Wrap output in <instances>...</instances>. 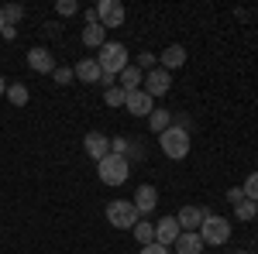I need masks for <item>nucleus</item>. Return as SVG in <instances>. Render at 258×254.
Returning a JSON list of instances; mask_svg holds the SVG:
<instances>
[{
	"label": "nucleus",
	"mask_w": 258,
	"mask_h": 254,
	"mask_svg": "<svg viewBox=\"0 0 258 254\" xmlns=\"http://www.w3.org/2000/svg\"><path fill=\"white\" fill-rule=\"evenodd\" d=\"M255 213H258V203H251V199H244V203L234 206V216L238 220H255Z\"/></svg>",
	"instance_id": "nucleus-24"
},
{
	"label": "nucleus",
	"mask_w": 258,
	"mask_h": 254,
	"mask_svg": "<svg viewBox=\"0 0 258 254\" xmlns=\"http://www.w3.org/2000/svg\"><path fill=\"white\" fill-rule=\"evenodd\" d=\"M97 176L103 186H124L127 182V176H131V161L120 155H107L97 161Z\"/></svg>",
	"instance_id": "nucleus-2"
},
{
	"label": "nucleus",
	"mask_w": 258,
	"mask_h": 254,
	"mask_svg": "<svg viewBox=\"0 0 258 254\" xmlns=\"http://www.w3.org/2000/svg\"><path fill=\"white\" fill-rule=\"evenodd\" d=\"M169 90H172V79H169V72H165V69H159V65H155L152 72H145V93H148L152 100H155V97H165Z\"/></svg>",
	"instance_id": "nucleus-7"
},
{
	"label": "nucleus",
	"mask_w": 258,
	"mask_h": 254,
	"mask_svg": "<svg viewBox=\"0 0 258 254\" xmlns=\"http://www.w3.org/2000/svg\"><path fill=\"white\" fill-rule=\"evenodd\" d=\"M4 93H7V82H4V76H0V97H4Z\"/></svg>",
	"instance_id": "nucleus-31"
},
{
	"label": "nucleus",
	"mask_w": 258,
	"mask_h": 254,
	"mask_svg": "<svg viewBox=\"0 0 258 254\" xmlns=\"http://www.w3.org/2000/svg\"><path fill=\"white\" fill-rule=\"evenodd\" d=\"M159 144L162 151H165V158H176V161H182V158L189 155V131H182V127H169V131H162L159 134Z\"/></svg>",
	"instance_id": "nucleus-4"
},
{
	"label": "nucleus",
	"mask_w": 258,
	"mask_h": 254,
	"mask_svg": "<svg viewBox=\"0 0 258 254\" xmlns=\"http://www.w3.org/2000/svg\"><path fill=\"white\" fill-rule=\"evenodd\" d=\"M73 69H69V65H59V69H55V82H59V86H69V82H73Z\"/></svg>",
	"instance_id": "nucleus-28"
},
{
	"label": "nucleus",
	"mask_w": 258,
	"mask_h": 254,
	"mask_svg": "<svg viewBox=\"0 0 258 254\" xmlns=\"http://www.w3.org/2000/svg\"><path fill=\"white\" fill-rule=\"evenodd\" d=\"M124 97H127V93H124L120 86H110V90H103V103H107V107H124Z\"/></svg>",
	"instance_id": "nucleus-23"
},
{
	"label": "nucleus",
	"mask_w": 258,
	"mask_h": 254,
	"mask_svg": "<svg viewBox=\"0 0 258 254\" xmlns=\"http://www.w3.org/2000/svg\"><path fill=\"white\" fill-rule=\"evenodd\" d=\"M238 254H248V251H238Z\"/></svg>",
	"instance_id": "nucleus-33"
},
{
	"label": "nucleus",
	"mask_w": 258,
	"mask_h": 254,
	"mask_svg": "<svg viewBox=\"0 0 258 254\" xmlns=\"http://www.w3.org/2000/svg\"><path fill=\"white\" fill-rule=\"evenodd\" d=\"M4 97L11 100L14 107H24V103H28V86H24V82H7V93H4Z\"/></svg>",
	"instance_id": "nucleus-20"
},
{
	"label": "nucleus",
	"mask_w": 258,
	"mask_h": 254,
	"mask_svg": "<svg viewBox=\"0 0 258 254\" xmlns=\"http://www.w3.org/2000/svg\"><path fill=\"white\" fill-rule=\"evenodd\" d=\"M55 11H59L62 18H73V14L80 11V4H76V0H59V4H55Z\"/></svg>",
	"instance_id": "nucleus-27"
},
{
	"label": "nucleus",
	"mask_w": 258,
	"mask_h": 254,
	"mask_svg": "<svg viewBox=\"0 0 258 254\" xmlns=\"http://www.w3.org/2000/svg\"><path fill=\"white\" fill-rule=\"evenodd\" d=\"M241 193H244V199H251V203H258V172H251V176L244 179Z\"/></svg>",
	"instance_id": "nucleus-25"
},
{
	"label": "nucleus",
	"mask_w": 258,
	"mask_h": 254,
	"mask_svg": "<svg viewBox=\"0 0 258 254\" xmlns=\"http://www.w3.org/2000/svg\"><path fill=\"white\" fill-rule=\"evenodd\" d=\"M227 203H231V206L244 203V193H241V186H231V189H227Z\"/></svg>",
	"instance_id": "nucleus-29"
},
{
	"label": "nucleus",
	"mask_w": 258,
	"mask_h": 254,
	"mask_svg": "<svg viewBox=\"0 0 258 254\" xmlns=\"http://www.w3.org/2000/svg\"><path fill=\"white\" fill-rule=\"evenodd\" d=\"M148 127H152L155 134H162V131H169V127H172V114H169L165 107H162V110L155 107V110L148 114Z\"/></svg>",
	"instance_id": "nucleus-19"
},
{
	"label": "nucleus",
	"mask_w": 258,
	"mask_h": 254,
	"mask_svg": "<svg viewBox=\"0 0 258 254\" xmlns=\"http://www.w3.org/2000/svg\"><path fill=\"white\" fill-rule=\"evenodd\" d=\"M141 82H145V72H141L138 65H127V69L117 76V86L124 90V93H135V90H141Z\"/></svg>",
	"instance_id": "nucleus-16"
},
{
	"label": "nucleus",
	"mask_w": 258,
	"mask_h": 254,
	"mask_svg": "<svg viewBox=\"0 0 258 254\" xmlns=\"http://www.w3.org/2000/svg\"><path fill=\"white\" fill-rule=\"evenodd\" d=\"M4 28H7V24H4V11H0V31H4Z\"/></svg>",
	"instance_id": "nucleus-32"
},
{
	"label": "nucleus",
	"mask_w": 258,
	"mask_h": 254,
	"mask_svg": "<svg viewBox=\"0 0 258 254\" xmlns=\"http://www.w3.org/2000/svg\"><path fill=\"white\" fill-rule=\"evenodd\" d=\"M124 18H127V11H124L120 0H100L97 4V21H100L103 31H107V28H120Z\"/></svg>",
	"instance_id": "nucleus-6"
},
{
	"label": "nucleus",
	"mask_w": 258,
	"mask_h": 254,
	"mask_svg": "<svg viewBox=\"0 0 258 254\" xmlns=\"http://www.w3.org/2000/svg\"><path fill=\"white\" fill-rule=\"evenodd\" d=\"M103 41H107V31H103V28H100V24H86V28H83V45H86V48H103Z\"/></svg>",
	"instance_id": "nucleus-18"
},
{
	"label": "nucleus",
	"mask_w": 258,
	"mask_h": 254,
	"mask_svg": "<svg viewBox=\"0 0 258 254\" xmlns=\"http://www.w3.org/2000/svg\"><path fill=\"white\" fill-rule=\"evenodd\" d=\"M135 210H138V216H148V213H155V206H159V189L155 186H138V193H135Z\"/></svg>",
	"instance_id": "nucleus-9"
},
{
	"label": "nucleus",
	"mask_w": 258,
	"mask_h": 254,
	"mask_svg": "<svg viewBox=\"0 0 258 254\" xmlns=\"http://www.w3.org/2000/svg\"><path fill=\"white\" fill-rule=\"evenodd\" d=\"M182 62H186V48H182V45H169V48L159 55V69L169 72V69H179Z\"/></svg>",
	"instance_id": "nucleus-17"
},
{
	"label": "nucleus",
	"mask_w": 258,
	"mask_h": 254,
	"mask_svg": "<svg viewBox=\"0 0 258 254\" xmlns=\"http://www.w3.org/2000/svg\"><path fill=\"white\" fill-rule=\"evenodd\" d=\"M135 237H138V244H155V223H148V220H138L135 223Z\"/></svg>",
	"instance_id": "nucleus-21"
},
{
	"label": "nucleus",
	"mask_w": 258,
	"mask_h": 254,
	"mask_svg": "<svg viewBox=\"0 0 258 254\" xmlns=\"http://www.w3.org/2000/svg\"><path fill=\"white\" fill-rule=\"evenodd\" d=\"M179 254H203V237H200V230H182V234L176 237V244H172Z\"/></svg>",
	"instance_id": "nucleus-12"
},
{
	"label": "nucleus",
	"mask_w": 258,
	"mask_h": 254,
	"mask_svg": "<svg viewBox=\"0 0 258 254\" xmlns=\"http://www.w3.org/2000/svg\"><path fill=\"white\" fill-rule=\"evenodd\" d=\"M83 148H86V155L93 158V161H100V158H107V155H110V137H107V134H100V131H93V134H86Z\"/></svg>",
	"instance_id": "nucleus-11"
},
{
	"label": "nucleus",
	"mask_w": 258,
	"mask_h": 254,
	"mask_svg": "<svg viewBox=\"0 0 258 254\" xmlns=\"http://www.w3.org/2000/svg\"><path fill=\"white\" fill-rule=\"evenodd\" d=\"M179 234H182V230H179L176 216H165V220H159V223H155V244H162V247H172Z\"/></svg>",
	"instance_id": "nucleus-10"
},
{
	"label": "nucleus",
	"mask_w": 258,
	"mask_h": 254,
	"mask_svg": "<svg viewBox=\"0 0 258 254\" xmlns=\"http://www.w3.org/2000/svg\"><path fill=\"white\" fill-rule=\"evenodd\" d=\"M124 110H127L131 117H148V114L155 110V100L148 97L145 90H135V93L124 97Z\"/></svg>",
	"instance_id": "nucleus-8"
},
{
	"label": "nucleus",
	"mask_w": 258,
	"mask_h": 254,
	"mask_svg": "<svg viewBox=\"0 0 258 254\" xmlns=\"http://www.w3.org/2000/svg\"><path fill=\"white\" fill-rule=\"evenodd\" d=\"M0 11H4V24H7V28H14V24L24 18V7H21V4H7V7H0Z\"/></svg>",
	"instance_id": "nucleus-22"
},
{
	"label": "nucleus",
	"mask_w": 258,
	"mask_h": 254,
	"mask_svg": "<svg viewBox=\"0 0 258 254\" xmlns=\"http://www.w3.org/2000/svg\"><path fill=\"white\" fill-rule=\"evenodd\" d=\"M155 65H159V55H152V52H141L138 55V69L141 72H152Z\"/></svg>",
	"instance_id": "nucleus-26"
},
{
	"label": "nucleus",
	"mask_w": 258,
	"mask_h": 254,
	"mask_svg": "<svg viewBox=\"0 0 258 254\" xmlns=\"http://www.w3.org/2000/svg\"><path fill=\"white\" fill-rule=\"evenodd\" d=\"M138 254H169V247H162V244H145Z\"/></svg>",
	"instance_id": "nucleus-30"
},
{
	"label": "nucleus",
	"mask_w": 258,
	"mask_h": 254,
	"mask_svg": "<svg viewBox=\"0 0 258 254\" xmlns=\"http://www.w3.org/2000/svg\"><path fill=\"white\" fill-rule=\"evenodd\" d=\"M203 216H207L203 206H182V210L176 213V223H179V230H200Z\"/></svg>",
	"instance_id": "nucleus-13"
},
{
	"label": "nucleus",
	"mask_w": 258,
	"mask_h": 254,
	"mask_svg": "<svg viewBox=\"0 0 258 254\" xmlns=\"http://www.w3.org/2000/svg\"><path fill=\"white\" fill-rule=\"evenodd\" d=\"M28 65H31L35 72H55V55H52L48 48H31V52H28Z\"/></svg>",
	"instance_id": "nucleus-14"
},
{
	"label": "nucleus",
	"mask_w": 258,
	"mask_h": 254,
	"mask_svg": "<svg viewBox=\"0 0 258 254\" xmlns=\"http://www.w3.org/2000/svg\"><path fill=\"white\" fill-rule=\"evenodd\" d=\"M97 65H100V72H103L100 79H117L131 65L127 62V48L120 41H103V48H100V55H97Z\"/></svg>",
	"instance_id": "nucleus-1"
},
{
	"label": "nucleus",
	"mask_w": 258,
	"mask_h": 254,
	"mask_svg": "<svg viewBox=\"0 0 258 254\" xmlns=\"http://www.w3.org/2000/svg\"><path fill=\"white\" fill-rule=\"evenodd\" d=\"M107 220H110V227H117V230H135L138 210H135L131 199H114V203H107Z\"/></svg>",
	"instance_id": "nucleus-5"
},
{
	"label": "nucleus",
	"mask_w": 258,
	"mask_h": 254,
	"mask_svg": "<svg viewBox=\"0 0 258 254\" xmlns=\"http://www.w3.org/2000/svg\"><path fill=\"white\" fill-rule=\"evenodd\" d=\"M73 76L80 79V82H100V65H97V59H83V62H76L73 65Z\"/></svg>",
	"instance_id": "nucleus-15"
},
{
	"label": "nucleus",
	"mask_w": 258,
	"mask_h": 254,
	"mask_svg": "<svg viewBox=\"0 0 258 254\" xmlns=\"http://www.w3.org/2000/svg\"><path fill=\"white\" fill-rule=\"evenodd\" d=\"M200 237H203L207 247L227 244V240H231V220H224V216H217V213H207L203 223H200Z\"/></svg>",
	"instance_id": "nucleus-3"
}]
</instances>
